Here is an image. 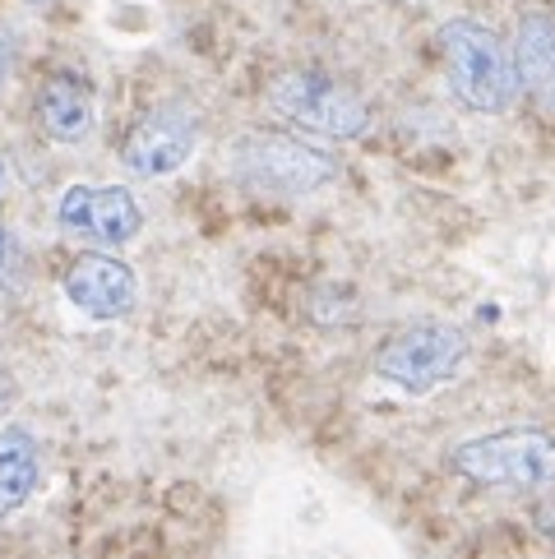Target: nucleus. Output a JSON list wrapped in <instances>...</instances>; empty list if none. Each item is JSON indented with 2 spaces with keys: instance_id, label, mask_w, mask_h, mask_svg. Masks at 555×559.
Instances as JSON below:
<instances>
[{
  "instance_id": "obj_1",
  "label": "nucleus",
  "mask_w": 555,
  "mask_h": 559,
  "mask_svg": "<svg viewBox=\"0 0 555 559\" xmlns=\"http://www.w3.org/2000/svg\"><path fill=\"white\" fill-rule=\"evenodd\" d=\"M440 61H445V79L449 93L459 97L468 111L477 116H505L519 103V66H513V51L505 47V37L491 24L472 14L445 19L440 24Z\"/></svg>"
},
{
  "instance_id": "obj_12",
  "label": "nucleus",
  "mask_w": 555,
  "mask_h": 559,
  "mask_svg": "<svg viewBox=\"0 0 555 559\" xmlns=\"http://www.w3.org/2000/svg\"><path fill=\"white\" fill-rule=\"evenodd\" d=\"M24 277V241L10 223H0V292H14Z\"/></svg>"
},
{
  "instance_id": "obj_4",
  "label": "nucleus",
  "mask_w": 555,
  "mask_h": 559,
  "mask_svg": "<svg viewBox=\"0 0 555 559\" xmlns=\"http://www.w3.org/2000/svg\"><path fill=\"white\" fill-rule=\"evenodd\" d=\"M472 356V343L459 324L449 319H412L399 333H389L375 352V374L393 384L399 393L426 397L459 379Z\"/></svg>"
},
{
  "instance_id": "obj_2",
  "label": "nucleus",
  "mask_w": 555,
  "mask_h": 559,
  "mask_svg": "<svg viewBox=\"0 0 555 559\" xmlns=\"http://www.w3.org/2000/svg\"><path fill=\"white\" fill-rule=\"evenodd\" d=\"M232 181L264 199H306L339 181V157L283 130H246L227 148Z\"/></svg>"
},
{
  "instance_id": "obj_10",
  "label": "nucleus",
  "mask_w": 555,
  "mask_h": 559,
  "mask_svg": "<svg viewBox=\"0 0 555 559\" xmlns=\"http://www.w3.org/2000/svg\"><path fill=\"white\" fill-rule=\"evenodd\" d=\"M513 66H519L523 93L546 116H555V10L523 5L513 24Z\"/></svg>"
},
{
  "instance_id": "obj_11",
  "label": "nucleus",
  "mask_w": 555,
  "mask_h": 559,
  "mask_svg": "<svg viewBox=\"0 0 555 559\" xmlns=\"http://www.w3.org/2000/svg\"><path fill=\"white\" fill-rule=\"evenodd\" d=\"M43 481V449L28 426L0 430V518H10L37 495Z\"/></svg>"
},
{
  "instance_id": "obj_16",
  "label": "nucleus",
  "mask_w": 555,
  "mask_h": 559,
  "mask_svg": "<svg viewBox=\"0 0 555 559\" xmlns=\"http://www.w3.org/2000/svg\"><path fill=\"white\" fill-rule=\"evenodd\" d=\"M408 5H426V0H408Z\"/></svg>"
},
{
  "instance_id": "obj_9",
  "label": "nucleus",
  "mask_w": 555,
  "mask_h": 559,
  "mask_svg": "<svg viewBox=\"0 0 555 559\" xmlns=\"http://www.w3.org/2000/svg\"><path fill=\"white\" fill-rule=\"evenodd\" d=\"M37 130L51 144L74 148L97 130V97L79 70H51L37 88Z\"/></svg>"
},
{
  "instance_id": "obj_14",
  "label": "nucleus",
  "mask_w": 555,
  "mask_h": 559,
  "mask_svg": "<svg viewBox=\"0 0 555 559\" xmlns=\"http://www.w3.org/2000/svg\"><path fill=\"white\" fill-rule=\"evenodd\" d=\"M10 403H14V379H10V370H0V416L10 412Z\"/></svg>"
},
{
  "instance_id": "obj_6",
  "label": "nucleus",
  "mask_w": 555,
  "mask_h": 559,
  "mask_svg": "<svg viewBox=\"0 0 555 559\" xmlns=\"http://www.w3.org/2000/svg\"><path fill=\"white\" fill-rule=\"evenodd\" d=\"M56 227L88 250H126L144 231V209L130 186H66L56 199Z\"/></svg>"
},
{
  "instance_id": "obj_17",
  "label": "nucleus",
  "mask_w": 555,
  "mask_h": 559,
  "mask_svg": "<svg viewBox=\"0 0 555 559\" xmlns=\"http://www.w3.org/2000/svg\"><path fill=\"white\" fill-rule=\"evenodd\" d=\"M28 5H43V0H28Z\"/></svg>"
},
{
  "instance_id": "obj_8",
  "label": "nucleus",
  "mask_w": 555,
  "mask_h": 559,
  "mask_svg": "<svg viewBox=\"0 0 555 559\" xmlns=\"http://www.w3.org/2000/svg\"><path fill=\"white\" fill-rule=\"evenodd\" d=\"M61 296L70 310H79L93 324H116V319L134 314L139 306V273L111 250H88L66 264Z\"/></svg>"
},
{
  "instance_id": "obj_5",
  "label": "nucleus",
  "mask_w": 555,
  "mask_h": 559,
  "mask_svg": "<svg viewBox=\"0 0 555 559\" xmlns=\"http://www.w3.org/2000/svg\"><path fill=\"white\" fill-rule=\"evenodd\" d=\"M449 467L486 490H546L555 486V435L519 426L463 439L449 453Z\"/></svg>"
},
{
  "instance_id": "obj_3",
  "label": "nucleus",
  "mask_w": 555,
  "mask_h": 559,
  "mask_svg": "<svg viewBox=\"0 0 555 559\" xmlns=\"http://www.w3.org/2000/svg\"><path fill=\"white\" fill-rule=\"evenodd\" d=\"M264 103L278 121H287L306 134H320V139H339V144L366 139L375 126L370 103L362 93L347 88L343 79H333L324 70H310V66L273 74L269 88H264Z\"/></svg>"
},
{
  "instance_id": "obj_15",
  "label": "nucleus",
  "mask_w": 555,
  "mask_h": 559,
  "mask_svg": "<svg viewBox=\"0 0 555 559\" xmlns=\"http://www.w3.org/2000/svg\"><path fill=\"white\" fill-rule=\"evenodd\" d=\"M5 194H10V163H5V153H0V204H5Z\"/></svg>"
},
{
  "instance_id": "obj_13",
  "label": "nucleus",
  "mask_w": 555,
  "mask_h": 559,
  "mask_svg": "<svg viewBox=\"0 0 555 559\" xmlns=\"http://www.w3.org/2000/svg\"><path fill=\"white\" fill-rule=\"evenodd\" d=\"M14 61H19V37L10 28H0V93H5V84H10Z\"/></svg>"
},
{
  "instance_id": "obj_7",
  "label": "nucleus",
  "mask_w": 555,
  "mask_h": 559,
  "mask_svg": "<svg viewBox=\"0 0 555 559\" xmlns=\"http://www.w3.org/2000/svg\"><path fill=\"white\" fill-rule=\"evenodd\" d=\"M200 134H204L200 111L186 103H163L130 126L121 144V167L134 181H167V176H176L194 157Z\"/></svg>"
}]
</instances>
